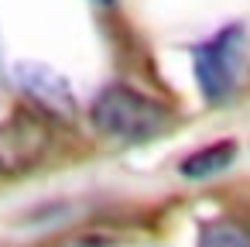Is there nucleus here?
<instances>
[{
  "mask_svg": "<svg viewBox=\"0 0 250 247\" xmlns=\"http://www.w3.org/2000/svg\"><path fill=\"white\" fill-rule=\"evenodd\" d=\"M52 124L35 110H14L0 120V175H24L52 151Z\"/></svg>",
  "mask_w": 250,
  "mask_h": 247,
  "instance_id": "obj_3",
  "label": "nucleus"
},
{
  "mask_svg": "<svg viewBox=\"0 0 250 247\" xmlns=\"http://www.w3.org/2000/svg\"><path fill=\"white\" fill-rule=\"evenodd\" d=\"M247 59V28L226 24L209 42L195 48V83L206 100H223L233 93Z\"/></svg>",
  "mask_w": 250,
  "mask_h": 247,
  "instance_id": "obj_2",
  "label": "nucleus"
},
{
  "mask_svg": "<svg viewBox=\"0 0 250 247\" xmlns=\"http://www.w3.org/2000/svg\"><path fill=\"white\" fill-rule=\"evenodd\" d=\"M14 83L18 90L31 100V110L42 113L45 120H72L76 117V93L62 72H55L45 62H18L14 66Z\"/></svg>",
  "mask_w": 250,
  "mask_h": 247,
  "instance_id": "obj_4",
  "label": "nucleus"
},
{
  "mask_svg": "<svg viewBox=\"0 0 250 247\" xmlns=\"http://www.w3.org/2000/svg\"><path fill=\"white\" fill-rule=\"evenodd\" d=\"M199 247H250V230L236 220H209L199 230Z\"/></svg>",
  "mask_w": 250,
  "mask_h": 247,
  "instance_id": "obj_6",
  "label": "nucleus"
},
{
  "mask_svg": "<svg viewBox=\"0 0 250 247\" xmlns=\"http://www.w3.org/2000/svg\"><path fill=\"white\" fill-rule=\"evenodd\" d=\"M93 127L113 141H127V144H141V141H154L158 134H165L175 124V113L168 103L137 93L124 83L106 86L93 107H89Z\"/></svg>",
  "mask_w": 250,
  "mask_h": 247,
  "instance_id": "obj_1",
  "label": "nucleus"
},
{
  "mask_svg": "<svg viewBox=\"0 0 250 247\" xmlns=\"http://www.w3.org/2000/svg\"><path fill=\"white\" fill-rule=\"evenodd\" d=\"M233 158H236V141H216V144H209V148L192 151V155L182 161L178 172H182L185 179H209V175L226 172V168L233 165Z\"/></svg>",
  "mask_w": 250,
  "mask_h": 247,
  "instance_id": "obj_5",
  "label": "nucleus"
}]
</instances>
